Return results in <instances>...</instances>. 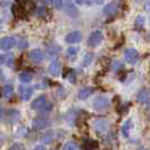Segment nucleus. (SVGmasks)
Returning <instances> with one entry per match:
<instances>
[{
  "label": "nucleus",
  "instance_id": "obj_34",
  "mask_svg": "<svg viewBox=\"0 0 150 150\" xmlns=\"http://www.w3.org/2000/svg\"><path fill=\"white\" fill-rule=\"evenodd\" d=\"M4 116H5V110H4V107L0 104V119H2Z\"/></svg>",
  "mask_w": 150,
  "mask_h": 150
},
{
  "label": "nucleus",
  "instance_id": "obj_9",
  "mask_svg": "<svg viewBox=\"0 0 150 150\" xmlns=\"http://www.w3.org/2000/svg\"><path fill=\"white\" fill-rule=\"evenodd\" d=\"M81 33L79 32V30H74V32H71V33H69L67 36H66V41H67L68 43H78V42H80L81 41Z\"/></svg>",
  "mask_w": 150,
  "mask_h": 150
},
{
  "label": "nucleus",
  "instance_id": "obj_19",
  "mask_svg": "<svg viewBox=\"0 0 150 150\" xmlns=\"http://www.w3.org/2000/svg\"><path fill=\"white\" fill-rule=\"evenodd\" d=\"M93 60H94V54L91 52H87L83 58V67L89 66L90 63L93 62Z\"/></svg>",
  "mask_w": 150,
  "mask_h": 150
},
{
  "label": "nucleus",
  "instance_id": "obj_13",
  "mask_svg": "<svg viewBox=\"0 0 150 150\" xmlns=\"http://www.w3.org/2000/svg\"><path fill=\"white\" fill-rule=\"evenodd\" d=\"M116 10H117V7L114 2H110V4L105 5V7L103 8V13L105 16H113L116 13Z\"/></svg>",
  "mask_w": 150,
  "mask_h": 150
},
{
  "label": "nucleus",
  "instance_id": "obj_8",
  "mask_svg": "<svg viewBox=\"0 0 150 150\" xmlns=\"http://www.w3.org/2000/svg\"><path fill=\"white\" fill-rule=\"evenodd\" d=\"M63 8H64L66 14H67L68 16H70V17H76L77 14H78L76 6L70 1V0H67L66 4H63Z\"/></svg>",
  "mask_w": 150,
  "mask_h": 150
},
{
  "label": "nucleus",
  "instance_id": "obj_22",
  "mask_svg": "<svg viewBox=\"0 0 150 150\" xmlns=\"http://www.w3.org/2000/svg\"><path fill=\"white\" fill-rule=\"evenodd\" d=\"M53 138H54V132L53 131H47V132H45L44 134H43V137L41 139L43 140V142L50 143L53 140Z\"/></svg>",
  "mask_w": 150,
  "mask_h": 150
},
{
  "label": "nucleus",
  "instance_id": "obj_14",
  "mask_svg": "<svg viewBox=\"0 0 150 150\" xmlns=\"http://www.w3.org/2000/svg\"><path fill=\"white\" fill-rule=\"evenodd\" d=\"M46 102V97H45V95H42V96H38L36 99H34L33 100V103H32V110H40L42 106L44 105V103Z\"/></svg>",
  "mask_w": 150,
  "mask_h": 150
},
{
  "label": "nucleus",
  "instance_id": "obj_41",
  "mask_svg": "<svg viewBox=\"0 0 150 150\" xmlns=\"http://www.w3.org/2000/svg\"><path fill=\"white\" fill-rule=\"evenodd\" d=\"M0 94H1V93H0Z\"/></svg>",
  "mask_w": 150,
  "mask_h": 150
},
{
  "label": "nucleus",
  "instance_id": "obj_37",
  "mask_svg": "<svg viewBox=\"0 0 150 150\" xmlns=\"http://www.w3.org/2000/svg\"><path fill=\"white\" fill-rule=\"evenodd\" d=\"M5 59H6V58H5V55H2V54H0V66L5 63Z\"/></svg>",
  "mask_w": 150,
  "mask_h": 150
},
{
  "label": "nucleus",
  "instance_id": "obj_23",
  "mask_svg": "<svg viewBox=\"0 0 150 150\" xmlns=\"http://www.w3.org/2000/svg\"><path fill=\"white\" fill-rule=\"evenodd\" d=\"M61 50V46L59 45H52L50 49H49V51H47V54H49V57H54V55H57L59 51Z\"/></svg>",
  "mask_w": 150,
  "mask_h": 150
},
{
  "label": "nucleus",
  "instance_id": "obj_32",
  "mask_svg": "<svg viewBox=\"0 0 150 150\" xmlns=\"http://www.w3.org/2000/svg\"><path fill=\"white\" fill-rule=\"evenodd\" d=\"M45 11H46L45 7H40L38 9V13H36V14H38V16H40V17H41V16H44Z\"/></svg>",
  "mask_w": 150,
  "mask_h": 150
},
{
  "label": "nucleus",
  "instance_id": "obj_17",
  "mask_svg": "<svg viewBox=\"0 0 150 150\" xmlns=\"http://www.w3.org/2000/svg\"><path fill=\"white\" fill-rule=\"evenodd\" d=\"M21 119V113L19 111H17V110H11V111H9V114H8V121H9V123H16L17 121H19Z\"/></svg>",
  "mask_w": 150,
  "mask_h": 150
},
{
  "label": "nucleus",
  "instance_id": "obj_26",
  "mask_svg": "<svg viewBox=\"0 0 150 150\" xmlns=\"http://www.w3.org/2000/svg\"><path fill=\"white\" fill-rule=\"evenodd\" d=\"M135 26L138 28H143L144 26V17L143 16H138L135 19Z\"/></svg>",
  "mask_w": 150,
  "mask_h": 150
},
{
  "label": "nucleus",
  "instance_id": "obj_6",
  "mask_svg": "<svg viewBox=\"0 0 150 150\" xmlns=\"http://www.w3.org/2000/svg\"><path fill=\"white\" fill-rule=\"evenodd\" d=\"M16 44V40L14 38H9V36H6V38H1L0 41V49L4 50V51H9L10 49H13Z\"/></svg>",
  "mask_w": 150,
  "mask_h": 150
},
{
  "label": "nucleus",
  "instance_id": "obj_11",
  "mask_svg": "<svg viewBox=\"0 0 150 150\" xmlns=\"http://www.w3.org/2000/svg\"><path fill=\"white\" fill-rule=\"evenodd\" d=\"M137 100L139 103H146V104H148V100H149V91H148V89L143 88V89L139 90L138 94H137Z\"/></svg>",
  "mask_w": 150,
  "mask_h": 150
},
{
  "label": "nucleus",
  "instance_id": "obj_2",
  "mask_svg": "<svg viewBox=\"0 0 150 150\" xmlns=\"http://www.w3.org/2000/svg\"><path fill=\"white\" fill-rule=\"evenodd\" d=\"M103 38H104V35L100 30H94L88 38V45L90 47H96L102 43Z\"/></svg>",
  "mask_w": 150,
  "mask_h": 150
},
{
  "label": "nucleus",
  "instance_id": "obj_30",
  "mask_svg": "<svg viewBox=\"0 0 150 150\" xmlns=\"http://www.w3.org/2000/svg\"><path fill=\"white\" fill-rule=\"evenodd\" d=\"M78 51H79V50H78V47L71 46V47H69V49H68V54H69V55H72V57H75L76 54L78 53Z\"/></svg>",
  "mask_w": 150,
  "mask_h": 150
},
{
  "label": "nucleus",
  "instance_id": "obj_24",
  "mask_svg": "<svg viewBox=\"0 0 150 150\" xmlns=\"http://www.w3.org/2000/svg\"><path fill=\"white\" fill-rule=\"evenodd\" d=\"M49 1L55 9H62L63 8V4H64L63 0H49Z\"/></svg>",
  "mask_w": 150,
  "mask_h": 150
},
{
  "label": "nucleus",
  "instance_id": "obj_33",
  "mask_svg": "<svg viewBox=\"0 0 150 150\" xmlns=\"http://www.w3.org/2000/svg\"><path fill=\"white\" fill-rule=\"evenodd\" d=\"M33 150H46V149H45L44 146H42V144H38V146H35V147H34V149Z\"/></svg>",
  "mask_w": 150,
  "mask_h": 150
},
{
  "label": "nucleus",
  "instance_id": "obj_3",
  "mask_svg": "<svg viewBox=\"0 0 150 150\" xmlns=\"http://www.w3.org/2000/svg\"><path fill=\"white\" fill-rule=\"evenodd\" d=\"M49 125H50V121L45 117H35L32 122V128L36 131L43 130Z\"/></svg>",
  "mask_w": 150,
  "mask_h": 150
},
{
  "label": "nucleus",
  "instance_id": "obj_39",
  "mask_svg": "<svg viewBox=\"0 0 150 150\" xmlns=\"http://www.w3.org/2000/svg\"><path fill=\"white\" fill-rule=\"evenodd\" d=\"M139 150H147V149H146V148H140Z\"/></svg>",
  "mask_w": 150,
  "mask_h": 150
},
{
  "label": "nucleus",
  "instance_id": "obj_5",
  "mask_svg": "<svg viewBox=\"0 0 150 150\" xmlns=\"http://www.w3.org/2000/svg\"><path fill=\"white\" fill-rule=\"evenodd\" d=\"M124 58L128 63L130 64H134L137 63V61L139 60V53L135 49H128L125 51V54H124Z\"/></svg>",
  "mask_w": 150,
  "mask_h": 150
},
{
  "label": "nucleus",
  "instance_id": "obj_4",
  "mask_svg": "<svg viewBox=\"0 0 150 150\" xmlns=\"http://www.w3.org/2000/svg\"><path fill=\"white\" fill-rule=\"evenodd\" d=\"M43 58H44L43 52H42V50H40V49H34V50H32V51L28 53V59H30L33 63H35V64H40V63L43 61Z\"/></svg>",
  "mask_w": 150,
  "mask_h": 150
},
{
  "label": "nucleus",
  "instance_id": "obj_31",
  "mask_svg": "<svg viewBox=\"0 0 150 150\" xmlns=\"http://www.w3.org/2000/svg\"><path fill=\"white\" fill-rule=\"evenodd\" d=\"M75 2L77 5H79V6H81V5H88V6H90L89 0H75Z\"/></svg>",
  "mask_w": 150,
  "mask_h": 150
},
{
  "label": "nucleus",
  "instance_id": "obj_38",
  "mask_svg": "<svg viewBox=\"0 0 150 150\" xmlns=\"http://www.w3.org/2000/svg\"><path fill=\"white\" fill-rule=\"evenodd\" d=\"M94 1H95L96 4H102V2L104 1V0H94Z\"/></svg>",
  "mask_w": 150,
  "mask_h": 150
},
{
  "label": "nucleus",
  "instance_id": "obj_21",
  "mask_svg": "<svg viewBox=\"0 0 150 150\" xmlns=\"http://www.w3.org/2000/svg\"><path fill=\"white\" fill-rule=\"evenodd\" d=\"M32 79H33V75L30 72H23L19 75V80L24 83H30V81H32Z\"/></svg>",
  "mask_w": 150,
  "mask_h": 150
},
{
  "label": "nucleus",
  "instance_id": "obj_7",
  "mask_svg": "<svg viewBox=\"0 0 150 150\" xmlns=\"http://www.w3.org/2000/svg\"><path fill=\"white\" fill-rule=\"evenodd\" d=\"M33 87H30V86H21L19 87V94H21V98H22L23 100H25V102H27V100H30V98L32 97V95H33Z\"/></svg>",
  "mask_w": 150,
  "mask_h": 150
},
{
  "label": "nucleus",
  "instance_id": "obj_12",
  "mask_svg": "<svg viewBox=\"0 0 150 150\" xmlns=\"http://www.w3.org/2000/svg\"><path fill=\"white\" fill-rule=\"evenodd\" d=\"M95 129L97 130L98 132H105L106 130L108 129V122L105 120H102V119H99V120H96L95 121Z\"/></svg>",
  "mask_w": 150,
  "mask_h": 150
},
{
  "label": "nucleus",
  "instance_id": "obj_1",
  "mask_svg": "<svg viewBox=\"0 0 150 150\" xmlns=\"http://www.w3.org/2000/svg\"><path fill=\"white\" fill-rule=\"evenodd\" d=\"M93 107L95 111H105L110 107V99L106 96H98L93 102Z\"/></svg>",
  "mask_w": 150,
  "mask_h": 150
},
{
  "label": "nucleus",
  "instance_id": "obj_36",
  "mask_svg": "<svg viewBox=\"0 0 150 150\" xmlns=\"http://www.w3.org/2000/svg\"><path fill=\"white\" fill-rule=\"evenodd\" d=\"M28 45V43L26 42V41H22V43L19 44V49H23V47H26Z\"/></svg>",
  "mask_w": 150,
  "mask_h": 150
},
{
  "label": "nucleus",
  "instance_id": "obj_29",
  "mask_svg": "<svg viewBox=\"0 0 150 150\" xmlns=\"http://www.w3.org/2000/svg\"><path fill=\"white\" fill-rule=\"evenodd\" d=\"M8 150H25V147L23 146L22 143L17 142V143H14V144H13V146H11Z\"/></svg>",
  "mask_w": 150,
  "mask_h": 150
},
{
  "label": "nucleus",
  "instance_id": "obj_18",
  "mask_svg": "<svg viewBox=\"0 0 150 150\" xmlns=\"http://www.w3.org/2000/svg\"><path fill=\"white\" fill-rule=\"evenodd\" d=\"M131 127H132V121L131 120H127L124 123H123V125H122V130H121L123 137L128 138L129 133H130V130H131Z\"/></svg>",
  "mask_w": 150,
  "mask_h": 150
},
{
  "label": "nucleus",
  "instance_id": "obj_40",
  "mask_svg": "<svg viewBox=\"0 0 150 150\" xmlns=\"http://www.w3.org/2000/svg\"><path fill=\"white\" fill-rule=\"evenodd\" d=\"M0 76H1V70H0Z\"/></svg>",
  "mask_w": 150,
  "mask_h": 150
},
{
  "label": "nucleus",
  "instance_id": "obj_16",
  "mask_svg": "<svg viewBox=\"0 0 150 150\" xmlns=\"http://www.w3.org/2000/svg\"><path fill=\"white\" fill-rule=\"evenodd\" d=\"M98 147V142L96 140H93V139H88V140H85L81 146L83 150H95Z\"/></svg>",
  "mask_w": 150,
  "mask_h": 150
},
{
  "label": "nucleus",
  "instance_id": "obj_15",
  "mask_svg": "<svg viewBox=\"0 0 150 150\" xmlns=\"http://www.w3.org/2000/svg\"><path fill=\"white\" fill-rule=\"evenodd\" d=\"M93 93H94V89L91 87H83L81 89L79 90V93H78V98L83 99H83H87Z\"/></svg>",
  "mask_w": 150,
  "mask_h": 150
},
{
  "label": "nucleus",
  "instance_id": "obj_27",
  "mask_svg": "<svg viewBox=\"0 0 150 150\" xmlns=\"http://www.w3.org/2000/svg\"><path fill=\"white\" fill-rule=\"evenodd\" d=\"M63 150H78V148H77L75 142L69 141V142H67L63 146Z\"/></svg>",
  "mask_w": 150,
  "mask_h": 150
},
{
  "label": "nucleus",
  "instance_id": "obj_20",
  "mask_svg": "<svg viewBox=\"0 0 150 150\" xmlns=\"http://www.w3.org/2000/svg\"><path fill=\"white\" fill-rule=\"evenodd\" d=\"M13 93H14V88H13L11 85H6L2 88V95H4V97L10 98V96L13 95Z\"/></svg>",
  "mask_w": 150,
  "mask_h": 150
},
{
  "label": "nucleus",
  "instance_id": "obj_10",
  "mask_svg": "<svg viewBox=\"0 0 150 150\" xmlns=\"http://www.w3.org/2000/svg\"><path fill=\"white\" fill-rule=\"evenodd\" d=\"M49 74L52 76V77H57V76L60 75L61 71V63L59 61H53L51 62V64L49 66Z\"/></svg>",
  "mask_w": 150,
  "mask_h": 150
},
{
  "label": "nucleus",
  "instance_id": "obj_35",
  "mask_svg": "<svg viewBox=\"0 0 150 150\" xmlns=\"http://www.w3.org/2000/svg\"><path fill=\"white\" fill-rule=\"evenodd\" d=\"M4 141H5V135H4V133H2V132H0V147L2 146Z\"/></svg>",
  "mask_w": 150,
  "mask_h": 150
},
{
  "label": "nucleus",
  "instance_id": "obj_25",
  "mask_svg": "<svg viewBox=\"0 0 150 150\" xmlns=\"http://www.w3.org/2000/svg\"><path fill=\"white\" fill-rule=\"evenodd\" d=\"M38 111H40V112H42V113H45V114H46V113H50L51 111H52V104H51V103H46V102H45L44 105L42 106Z\"/></svg>",
  "mask_w": 150,
  "mask_h": 150
},
{
  "label": "nucleus",
  "instance_id": "obj_28",
  "mask_svg": "<svg viewBox=\"0 0 150 150\" xmlns=\"http://www.w3.org/2000/svg\"><path fill=\"white\" fill-rule=\"evenodd\" d=\"M68 71H69V75L66 76V78H67L70 83H75L76 81V74L71 70V69H69Z\"/></svg>",
  "mask_w": 150,
  "mask_h": 150
}]
</instances>
